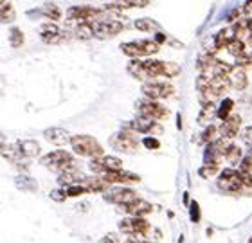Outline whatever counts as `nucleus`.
<instances>
[{
	"label": "nucleus",
	"mask_w": 252,
	"mask_h": 243,
	"mask_svg": "<svg viewBox=\"0 0 252 243\" xmlns=\"http://www.w3.org/2000/svg\"><path fill=\"white\" fill-rule=\"evenodd\" d=\"M70 146H72L74 153L81 155V157H92V159L103 157V146L97 139L90 137V135H72Z\"/></svg>",
	"instance_id": "1"
},
{
	"label": "nucleus",
	"mask_w": 252,
	"mask_h": 243,
	"mask_svg": "<svg viewBox=\"0 0 252 243\" xmlns=\"http://www.w3.org/2000/svg\"><path fill=\"white\" fill-rule=\"evenodd\" d=\"M40 164L49 169H54V171L63 173V171L74 168V155L65 152V150H56V152H51L45 157H42Z\"/></svg>",
	"instance_id": "2"
},
{
	"label": "nucleus",
	"mask_w": 252,
	"mask_h": 243,
	"mask_svg": "<svg viewBox=\"0 0 252 243\" xmlns=\"http://www.w3.org/2000/svg\"><path fill=\"white\" fill-rule=\"evenodd\" d=\"M158 49L160 45L155 40H139V42H128L121 45L123 53L133 60H139L142 56H152V54L158 53Z\"/></svg>",
	"instance_id": "3"
},
{
	"label": "nucleus",
	"mask_w": 252,
	"mask_h": 243,
	"mask_svg": "<svg viewBox=\"0 0 252 243\" xmlns=\"http://www.w3.org/2000/svg\"><path fill=\"white\" fill-rule=\"evenodd\" d=\"M112 146L117 152H123V153H135L137 148H139L137 133L133 130H130V128H126V130L117 133L116 137H112Z\"/></svg>",
	"instance_id": "4"
},
{
	"label": "nucleus",
	"mask_w": 252,
	"mask_h": 243,
	"mask_svg": "<svg viewBox=\"0 0 252 243\" xmlns=\"http://www.w3.org/2000/svg\"><path fill=\"white\" fill-rule=\"evenodd\" d=\"M103 198L110 204H119V206H128L131 202L139 200V195H137L135 189H130V187H114V189H108L106 193H103Z\"/></svg>",
	"instance_id": "5"
},
{
	"label": "nucleus",
	"mask_w": 252,
	"mask_h": 243,
	"mask_svg": "<svg viewBox=\"0 0 252 243\" xmlns=\"http://www.w3.org/2000/svg\"><path fill=\"white\" fill-rule=\"evenodd\" d=\"M139 114L142 117H150V119H153V121L157 122L158 119L168 117V108L162 106L160 103H157V101L146 99V101H139Z\"/></svg>",
	"instance_id": "6"
},
{
	"label": "nucleus",
	"mask_w": 252,
	"mask_h": 243,
	"mask_svg": "<svg viewBox=\"0 0 252 243\" xmlns=\"http://www.w3.org/2000/svg\"><path fill=\"white\" fill-rule=\"evenodd\" d=\"M142 94L152 101L164 99V97H169V95L173 94V87L169 83H157V81H152V83L142 85Z\"/></svg>",
	"instance_id": "7"
},
{
	"label": "nucleus",
	"mask_w": 252,
	"mask_h": 243,
	"mask_svg": "<svg viewBox=\"0 0 252 243\" xmlns=\"http://www.w3.org/2000/svg\"><path fill=\"white\" fill-rule=\"evenodd\" d=\"M218 187L223 191H229V193H240V189H245L238 179V171L234 169H223L218 179Z\"/></svg>",
	"instance_id": "8"
},
{
	"label": "nucleus",
	"mask_w": 252,
	"mask_h": 243,
	"mask_svg": "<svg viewBox=\"0 0 252 243\" xmlns=\"http://www.w3.org/2000/svg\"><path fill=\"white\" fill-rule=\"evenodd\" d=\"M125 29V24L119 20H108V22H99V24H94V31L95 38L99 40H106V38H112L119 34V32Z\"/></svg>",
	"instance_id": "9"
},
{
	"label": "nucleus",
	"mask_w": 252,
	"mask_h": 243,
	"mask_svg": "<svg viewBox=\"0 0 252 243\" xmlns=\"http://www.w3.org/2000/svg\"><path fill=\"white\" fill-rule=\"evenodd\" d=\"M101 9L92 7V5H74L67 11V16L70 20H81V22H92L95 18H99Z\"/></svg>",
	"instance_id": "10"
},
{
	"label": "nucleus",
	"mask_w": 252,
	"mask_h": 243,
	"mask_svg": "<svg viewBox=\"0 0 252 243\" xmlns=\"http://www.w3.org/2000/svg\"><path fill=\"white\" fill-rule=\"evenodd\" d=\"M40 36L49 45H56V43H62L63 40H67V32L62 31L58 26H54L51 22V24H43L40 27Z\"/></svg>",
	"instance_id": "11"
},
{
	"label": "nucleus",
	"mask_w": 252,
	"mask_h": 243,
	"mask_svg": "<svg viewBox=\"0 0 252 243\" xmlns=\"http://www.w3.org/2000/svg\"><path fill=\"white\" fill-rule=\"evenodd\" d=\"M240 126H242V117L232 114L227 121H223L220 124V128H218V133H220L221 139L231 141V139H234L238 135V132H240Z\"/></svg>",
	"instance_id": "12"
},
{
	"label": "nucleus",
	"mask_w": 252,
	"mask_h": 243,
	"mask_svg": "<svg viewBox=\"0 0 252 243\" xmlns=\"http://www.w3.org/2000/svg\"><path fill=\"white\" fill-rule=\"evenodd\" d=\"M103 179L108 182V184H133V182H139V175L130 173V171H116V173H103L101 175Z\"/></svg>",
	"instance_id": "13"
},
{
	"label": "nucleus",
	"mask_w": 252,
	"mask_h": 243,
	"mask_svg": "<svg viewBox=\"0 0 252 243\" xmlns=\"http://www.w3.org/2000/svg\"><path fill=\"white\" fill-rule=\"evenodd\" d=\"M43 137L47 139L49 143L56 144V146H65V144H70V135H68L67 130H63V128H47L45 132H43Z\"/></svg>",
	"instance_id": "14"
},
{
	"label": "nucleus",
	"mask_w": 252,
	"mask_h": 243,
	"mask_svg": "<svg viewBox=\"0 0 252 243\" xmlns=\"http://www.w3.org/2000/svg\"><path fill=\"white\" fill-rule=\"evenodd\" d=\"M125 211L128 213V214H131L133 218H142V216H146V214H150V213L153 211V206L150 204V202L139 198V200L131 202V204L125 206Z\"/></svg>",
	"instance_id": "15"
},
{
	"label": "nucleus",
	"mask_w": 252,
	"mask_h": 243,
	"mask_svg": "<svg viewBox=\"0 0 252 243\" xmlns=\"http://www.w3.org/2000/svg\"><path fill=\"white\" fill-rule=\"evenodd\" d=\"M229 78V83H231L232 89L236 90H245L249 85V78H247V72H245V69H240V67H236V65H232V70L231 74L227 76Z\"/></svg>",
	"instance_id": "16"
},
{
	"label": "nucleus",
	"mask_w": 252,
	"mask_h": 243,
	"mask_svg": "<svg viewBox=\"0 0 252 243\" xmlns=\"http://www.w3.org/2000/svg\"><path fill=\"white\" fill-rule=\"evenodd\" d=\"M85 180V175L83 171H79L78 168H70L67 169V171H63V173H60L58 177V182L62 185H74V184H81Z\"/></svg>",
	"instance_id": "17"
},
{
	"label": "nucleus",
	"mask_w": 252,
	"mask_h": 243,
	"mask_svg": "<svg viewBox=\"0 0 252 243\" xmlns=\"http://www.w3.org/2000/svg\"><path fill=\"white\" fill-rule=\"evenodd\" d=\"M157 122L153 121V119H150V117H135L133 121H130V124H128V128L130 130H133L135 133H152L153 126H155Z\"/></svg>",
	"instance_id": "18"
},
{
	"label": "nucleus",
	"mask_w": 252,
	"mask_h": 243,
	"mask_svg": "<svg viewBox=\"0 0 252 243\" xmlns=\"http://www.w3.org/2000/svg\"><path fill=\"white\" fill-rule=\"evenodd\" d=\"M141 67L142 76H146V78L162 76V61H158V60H141Z\"/></svg>",
	"instance_id": "19"
},
{
	"label": "nucleus",
	"mask_w": 252,
	"mask_h": 243,
	"mask_svg": "<svg viewBox=\"0 0 252 243\" xmlns=\"http://www.w3.org/2000/svg\"><path fill=\"white\" fill-rule=\"evenodd\" d=\"M16 148H18L22 157H27V159H34V157L40 155V144H38L36 141H31V139L20 141Z\"/></svg>",
	"instance_id": "20"
},
{
	"label": "nucleus",
	"mask_w": 252,
	"mask_h": 243,
	"mask_svg": "<svg viewBox=\"0 0 252 243\" xmlns=\"http://www.w3.org/2000/svg\"><path fill=\"white\" fill-rule=\"evenodd\" d=\"M74 34H76L78 40H92V38L95 36L94 24H92V22H81V24L76 26Z\"/></svg>",
	"instance_id": "21"
},
{
	"label": "nucleus",
	"mask_w": 252,
	"mask_h": 243,
	"mask_svg": "<svg viewBox=\"0 0 252 243\" xmlns=\"http://www.w3.org/2000/svg\"><path fill=\"white\" fill-rule=\"evenodd\" d=\"M236 38V32H234V29L232 27H225V29H221V31L216 32L215 36V43L218 45V47H227L229 43L232 42Z\"/></svg>",
	"instance_id": "22"
},
{
	"label": "nucleus",
	"mask_w": 252,
	"mask_h": 243,
	"mask_svg": "<svg viewBox=\"0 0 252 243\" xmlns=\"http://www.w3.org/2000/svg\"><path fill=\"white\" fill-rule=\"evenodd\" d=\"M101 164H103L105 173H116V171H123V160L119 159V157H112V155L101 157Z\"/></svg>",
	"instance_id": "23"
},
{
	"label": "nucleus",
	"mask_w": 252,
	"mask_h": 243,
	"mask_svg": "<svg viewBox=\"0 0 252 243\" xmlns=\"http://www.w3.org/2000/svg\"><path fill=\"white\" fill-rule=\"evenodd\" d=\"M148 2L150 0H141V2H110L105 7L112 11H125V9H133V7H144V5H148Z\"/></svg>",
	"instance_id": "24"
},
{
	"label": "nucleus",
	"mask_w": 252,
	"mask_h": 243,
	"mask_svg": "<svg viewBox=\"0 0 252 243\" xmlns=\"http://www.w3.org/2000/svg\"><path fill=\"white\" fill-rule=\"evenodd\" d=\"M135 27L142 32H155V34L160 32V26L155 20H152V18H139L135 22Z\"/></svg>",
	"instance_id": "25"
},
{
	"label": "nucleus",
	"mask_w": 252,
	"mask_h": 243,
	"mask_svg": "<svg viewBox=\"0 0 252 243\" xmlns=\"http://www.w3.org/2000/svg\"><path fill=\"white\" fill-rule=\"evenodd\" d=\"M131 227H133V236H144L150 233L152 225L144 218H131Z\"/></svg>",
	"instance_id": "26"
},
{
	"label": "nucleus",
	"mask_w": 252,
	"mask_h": 243,
	"mask_svg": "<svg viewBox=\"0 0 252 243\" xmlns=\"http://www.w3.org/2000/svg\"><path fill=\"white\" fill-rule=\"evenodd\" d=\"M232 108H234V101L227 97V99L221 101L220 108L216 110V117H218V119H221V121H227V119L232 116V114H231Z\"/></svg>",
	"instance_id": "27"
},
{
	"label": "nucleus",
	"mask_w": 252,
	"mask_h": 243,
	"mask_svg": "<svg viewBox=\"0 0 252 243\" xmlns=\"http://www.w3.org/2000/svg\"><path fill=\"white\" fill-rule=\"evenodd\" d=\"M38 13H42L43 16H47V18H51L54 22L62 18V11H60V7L56 4H43V7Z\"/></svg>",
	"instance_id": "28"
},
{
	"label": "nucleus",
	"mask_w": 252,
	"mask_h": 243,
	"mask_svg": "<svg viewBox=\"0 0 252 243\" xmlns=\"http://www.w3.org/2000/svg\"><path fill=\"white\" fill-rule=\"evenodd\" d=\"M216 139H220V133H218V128L209 124V126H205V130L202 132V143L207 146V144H213Z\"/></svg>",
	"instance_id": "29"
},
{
	"label": "nucleus",
	"mask_w": 252,
	"mask_h": 243,
	"mask_svg": "<svg viewBox=\"0 0 252 243\" xmlns=\"http://www.w3.org/2000/svg\"><path fill=\"white\" fill-rule=\"evenodd\" d=\"M227 51H229V54H232L234 58H238V56H242V54L247 53V49H245V42L238 40V38H234V40L227 45Z\"/></svg>",
	"instance_id": "30"
},
{
	"label": "nucleus",
	"mask_w": 252,
	"mask_h": 243,
	"mask_svg": "<svg viewBox=\"0 0 252 243\" xmlns=\"http://www.w3.org/2000/svg\"><path fill=\"white\" fill-rule=\"evenodd\" d=\"M16 185H18L20 189H26V191L36 189V182H34L29 175H18V177H16Z\"/></svg>",
	"instance_id": "31"
},
{
	"label": "nucleus",
	"mask_w": 252,
	"mask_h": 243,
	"mask_svg": "<svg viewBox=\"0 0 252 243\" xmlns=\"http://www.w3.org/2000/svg\"><path fill=\"white\" fill-rule=\"evenodd\" d=\"M24 42H26L24 32H22L18 27H13V29L9 31V43L15 49H18V47H22V45H24Z\"/></svg>",
	"instance_id": "32"
},
{
	"label": "nucleus",
	"mask_w": 252,
	"mask_h": 243,
	"mask_svg": "<svg viewBox=\"0 0 252 243\" xmlns=\"http://www.w3.org/2000/svg\"><path fill=\"white\" fill-rule=\"evenodd\" d=\"M180 65L175 63V61H162V76L166 78H175V76L180 74Z\"/></svg>",
	"instance_id": "33"
},
{
	"label": "nucleus",
	"mask_w": 252,
	"mask_h": 243,
	"mask_svg": "<svg viewBox=\"0 0 252 243\" xmlns=\"http://www.w3.org/2000/svg\"><path fill=\"white\" fill-rule=\"evenodd\" d=\"M63 193H65L67 198H72V196H79V195L89 193V189L83 187L81 184H74V185H67V187H63Z\"/></svg>",
	"instance_id": "34"
},
{
	"label": "nucleus",
	"mask_w": 252,
	"mask_h": 243,
	"mask_svg": "<svg viewBox=\"0 0 252 243\" xmlns=\"http://www.w3.org/2000/svg\"><path fill=\"white\" fill-rule=\"evenodd\" d=\"M242 155H243L242 148H240V146H236V144H232L231 150H229V153L225 155V159L229 160L231 164H240V160L243 159Z\"/></svg>",
	"instance_id": "35"
},
{
	"label": "nucleus",
	"mask_w": 252,
	"mask_h": 243,
	"mask_svg": "<svg viewBox=\"0 0 252 243\" xmlns=\"http://www.w3.org/2000/svg\"><path fill=\"white\" fill-rule=\"evenodd\" d=\"M218 173V164H204L202 168L198 169V175L202 179H211Z\"/></svg>",
	"instance_id": "36"
},
{
	"label": "nucleus",
	"mask_w": 252,
	"mask_h": 243,
	"mask_svg": "<svg viewBox=\"0 0 252 243\" xmlns=\"http://www.w3.org/2000/svg\"><path fill=\"white\" fill-rule=\"evenodd\" d=\"M209 85H211V78H207V76L200 74L198 78H196V89H198L200 95H204L205 92L209 90Z\"/></svg>",
	"instance_id": "37"
},
{
	"label": "nucleus",
	"mask_w": 252,
	"mask_h": 243,
	"mask_svg": "<svg viewBox=\"0 0 252 243\" xmlns=\"http://www.w3.org/2000/svg\"><path fill=\"white\" fill-rule=\"evenodd\" d=\"M128 72H130L133 78H144L142 76V67H141V60H133L128 63Z\"/></svg>",
	"instance_id": "38"
},
{
	"label": "nucleus",
	"mask_w": 252,
	"mask_h": 243,
	"mask_svg": "<svg viewBox=\"0 0 252 243\" xmlns=\"http://www.w3.org/2000/svg\"><path fill=\"white\" fill-rule=\"evenodd\" d=\"M236 67L240 69H247V67H252V53H245L242 56L236 58Z\"/></svg>",
	"instance_id": "39"
},
{
	"label": "nucleus",
	"mask_w": 252,
	"mask_h": 243,
	"mask_svg": "<svg viewBox=\"0 0 252 243\" xmlns=\"http://www.w3.org/2000/svg\"><path fill=\"white\" fill-rule=\"evenodd\" d=\"M189 216H191V222H200V206L196 202H191L189 204Z\"/></svg>",
	"instance_id": "40"
},
{
	"label": "nucleus",
	"mask_w": 252,
	"mask_h": 243,
	"mask_svg": "<svg viewBox=\"0 0 252 243\" xmlns=\"http://www.w3.org/2000/svg\"><path fill=\"white\" fill-rule=\"evenodd\" d=\"M238 171H242V173H252V157L247 155V157H243L240 160V169Z\"/></svg>",
	"instance_id": "41"
},
{
	"label": "nucleus",
	"mask_w": 252,
	"mask_h": 243,
	"mask_svg": "<svg viewBox=\"0 0 252 243\" xmlns=\"http://www.w3.org/2000/svg\"><path fill=\"white\" fill-rule=\"evenodd\" d=\"M238 179L242 182V185L245 189H251L252 187V173H242V171H238Z\"/></svg>",
	"instance_id": "42"
},
{
	"label": "nucleus",
	"mask_w": 252,
	"mask_h": 243,
	"mask_svg": "<svg viewBox=\"0 0 252 243\" xmlns=\"http://www.w3.org/2000/svg\"><path fill=\"white\" fill-rule=\"evenodd\" d=\"M119 231L121 233H126V234H131L133 236V227H131V218H125L119 222Z\"/></svg>",
	"instance_id": "43"
},
{
	"label": "nucleus",
	"mask_w": 252,
	"mask_h": 243,
	"mask_svg": "<svg viewBox=\"0 0 252 243\" xmlns=\"http://www.w3.org/2000/svg\"><path fill=\"white\" fill-rule=\"evenodd\" d=\"M142 146L148 150H158L160 148V143H158L157 139H153V137H146V139H142Z\"/></svg>",
	"instance_id": "44"
},
{
	"label": "nucleus",
	"mask_w": 252,
	"mask_h": 243,
	"mask_svg": "<svg viewBox=\"0 0 252 243\" xmlns=\"http://www.w3.org/2000/svg\"><path fill=\"white\" fill-rule=\"evenodd\" d=\"M240 135H242V141L245 144H249V146H252V126H245L240 132Z\"/></svg>",
	"instance_id": "45"
},
{
	"label": "nucleus",
	"mask_w": 252,
	"mask_h": 243,
	"mask_svg": "<svg viewBox=\"0 0 252 243\" xmlns=\"http://www.w3.org/2000/svg\"><path fill=\"white\" fill-rule=\"evenodd\" d=\"M15 20V9L11 7V9L4 11V13H0V22L2 24H9V22Z\"/></svg>",
	"instance_id": "46"
},
{
	"label": "nucleus",
	"mask_w": 252,
	"mask_h": 243,
	"mask_svg": "<svg viewBox=\"0 0 252 243\" xmlns=\"http://www.w3.org/2000/svg\"><path fill=\"white\" fill-rule=\"evenodd\" d=\"M90 169L94 171L97 177H101V175L105 173V169H103V164H101V159H94L92 162H90Z\"/></svg>",
	"instance_id": "47"
},
{
	"label": "nucleus",
	"mask_w": 252,
	"mask_h": 243,
	"mask_svg": "<svg viewBox=\"0 0 252 243\" xmlns=\"http://www.w3.org/2000/svg\"><path fill=\"white\" fill-rule=\"evenodd\" d=\"M51 198L56 202H65L67 200V196H65V193H63V189H54L51 191Z\"/></svg>",
	"instance_id": "48"
},
{
	"label": "nucleus",
	"mask_w": 252,
	"mask_h": 243,
	"mask_svg": "<svg viewBox=\"0 0 252 243\" xmlns=\"http://www.w3.org/2000/svg\"><path fill=\"white\" fill-rule=\"evenodd\" d=\"M101 243H121V242H119V236H117V234H106L105 238L101 240Z\"/></svg>",
	"instance_id": "49"
},
{
	"label": "nucleus",
	"mask_w": 252,
	"mask_h": 243,
	"mask_svg": "<svg viewBox=\"0 0 252 243\" xmlns=\"http://www.w3.org/2000/svg\"><path fill=\"white\" fill-rule=\"evenodd\" d=\"M13 5L9 4V2H5V0H0V13H4V11L11 9Z\"/></svg>",
	"instance_id": "50"
},
{
	"label": "nucleus",
	"mask_w": 252,
	"mask_h": 243,
	"mask_svg": "<svg viewBox=\"0 0 252 243\" xmlns=\"http://www.w3.org/2000/svg\"><path fill=\"white\" fill-rule=\"evenodd\" d=\"M4 150H5V137L2 135V133H0V153H2Z\"/></svg>",
	"instance_id": "51"
},
{
	"label": "nucleus",
	"mask_w": 252,
	"mask_h": 243,
	"mask_svg": "<svg viewBox=\"0 0 252 243\" xmlns=\"http://www.w3.org/2000/svg\"><path fill=\"white\" fill-rule=\"evenodd\" d=\"M242 9H243V13H252V2H247V4L243 5Z\"/></svg>",
	"instance_id": "52"
},
{
	"label": "nucleus",
	"mask_w": 252,
	"mask_h": 243,
	"mask_svg": "<svg viewBox=\"0 0 252 243\" xmlns=\"http://www.w3.org/2000/svg\"><path fill=\"white\" fill-rule=\"evenodd\" d=\"M135 242H133V240H130V242H126V243H146V242H139V236H135Z\"/></svg>",
	"instance_id": "53"
},
{
	"label": "nucleus",
	"mask_w": 252,
	"mask_h": 243,
	"mask_svg": "<svg viewBox=\"0 0 252 243\" xmlns=\"http://www.w3.org/2000/svg\"><path fill=\"white\" fill-rule=\"evenodd\" d=\"M249 43H251V45H252V34H251V36H249Z\"/></svg>",
	"instance_id": "54"
},
{
	"label": "nucleus",
	"mask_w": 252,
	"mask_h": 243,
	"mask_svg": "<svg viewBox=\"0 0 252 243\" xmlns=\"http://www.w3.org/2000/svg\"><path fill=\"white\" fill-rule=\"evenodd\" d=\"M249 243H252V238H251V242H249Z\"/></svg>",
	"instance_id": "55"
}]
</instances>
